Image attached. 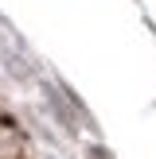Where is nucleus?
<instances>
[{
  "label": "nucleus",
  "instance_id": "obj_1",
  "mask_svg": "<svg viewBox=\"0 0 156 159\" xmlns=\"http://www.w3.org/2000/svg\"><path fill=\"white\" fill-rule=\"evenodd\" d=\"M90 159H105V152L101 148H90Z\"/></svg>",
  "mask_w": 156,
  "mask_h": 159
}]
</instances>
